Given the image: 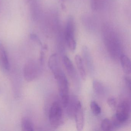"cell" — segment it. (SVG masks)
Here are the masks:
<instances>
[{
	"label": "cell",
	"instance_id": "cell-1",
	"mask_svg": "<svg viewBox=\"0 0 131 131\" xmlns=\"http://www.w3.org/2000/svg\"><path fill=\"white\" fill-rule=\"evenodd\" d=\"M130 112V105L128 102L124 101L121 103L117 107L116 113L111 121L113 126H118L126 122L129 118Z\"/></svg>",
	"mask_w": 131,
	"mask_h": 131
},
{
	"label": "cell",
	"instance_id": "cell-2",
	"mask_svg": "<svg viewBox=\"0 0 131 131\" xmlns=\"http://www.w3.org/2000/svg\"><path fill=\"white\" fill-rule=\"evenodd\" d=\"M57 80L59 93L61 97L63 106L66 108L69 99V83L67 78L62 71L56 78Z\"/></svg>",
	"mask_w": 131,
	"mask_h": 131
},
{
	"label": "cell",
	"instance_id": "cell-3",
	"mask_svg": "<svg viewBox=\"0 0 131 131\" xmlns=\"http://www.w3.org/2000/svg\"><path fill=\"white\" fill-rule=\"evenodd\" d=\"M62 109L59 103L55 102L52 103L49 111V118L50 125L57 128L62 122Z\"/></svg>",
	"mask_w": 131,
	"mask_h": 131
},
{
	"label": "cell",
	"instance_id": "cell-4",
	"mask_svg": "<svg viewBox=\"0 0 131 131\" xmlns=\"http://www.w3.org/2000/svg\"><path fill=\"white\" fill-rule=\"evenodd\" d=\"M75 24L72 17H70L66 26L65 37L67 46L69 49L74 51L76 47V42L75 39Z\"/></svg>",
	"mask_w": 131,
	"mask_h": 131
},
{
	"label": "cell",
	"instance_id": "cell-5",
	"mask_svg": "<svg viewBox=\"0 0 131 131\" xmlns=\"http://www.w3.org/2000/svg\"><path fill=\"white\" fill-rule=\"evenodd\" d=\"M39 66L36 61L30 60L28 61L24 67V75L27 82L36 79L40 73Z\"/></svg>",
	"mask_w": 131,
	"mask_h": 131
},
{
	"label": "cell",
	"instance_id": "cell-6",
	"mask_svg": "<svg viewBox=\"0 0 131 131\" xmlns=\"http://www.w3.org/2000/svg\"><path fill=\"white\" fill-rule=\"evenodd\" d=\"M75 123L78 131H82L84 125V114L82 104L78 101L75 112Z\"/></svg>",
	"mask_w": 131,
	"mask_h": 131
},
{
	"label": "cell",
	"instance_id": "cell-7",
	"mask_svg": "<svg viewBox=\"0 0 131 131\" xmlns=\"http://www.w3.org/2000/svg\"><path fill=\"white\" fill-rule=\"evenodd\" d=\"M48 65L56 79L60 73L62 71L60 68L58 57L56 53H54L50 56L49 59Z\"/></svg>",
	"mask_w": 131,
	"mask_h": 131
},
{
	"label": "cell",
	"instance_id": "cell-8",
	"mask_svg": "<svg viewBox=\"0 0 131 131\" xmlns=\"http://www.w3.org/2000/svg\"><path fill=\"white\" fill-rule=\"evenodd\" d=\"M0 66L4 70H9L10 63L7 53L2 43L0 42Z\"/></svg>",
	"mask_w": 131,
	"mask_h": 131
},
{
	"label": "cell",
	"instance_id": "cell-9",
	"mask_svg": "<svg viewBox=\"0 0 131 131\" xmlns=\"http://www.w3.org/2000/svg\"><path fill=\"white\" fill-rule=\"evenodd\" d=\"M75 62L81 78L83 80H85L86 77V72L82 60L79 55H77L75 56Z\"/></svg>",
	"mask_w": 131,
	"mask_h": 131
},
{
	"label": "cell",
	"instance_id": "cell-10",
	"mask_svg": "<svg viewBox=\"0 0 131 131\" xmlns=\"http://www.w3.org/2000/svg\"><path fill=\"white\" fill-rule=\"evenodd\" d=\"M120 62L123 70L126 75H129L131 72V63L130 59L125 55L120 57Z\"/></svg>",
	"mask_w": 131,
	"mask_h": 131
},
{
	"label": "cell",
	"instance_id": "cell-11",
	"mask_svg": "<svg viewBox=\"0 0 131 131\" xmlns=\"http://www.w3.org/2000/svg\"><path fill=\"white\" fill-rule=\"evenodd\" d=\"M63 64L69 75L73 76L75 74V69L72 61L67 56H64L63 59Z\"/></svg>",
	"mask_w": 131,
	"mask_h": 131
},
{
	"label": "cell",
	"instance_id": "cell-12",
	"mask_svg": "<svg viewBox=\"0 0 131 131\" xmlns=\"http://www.w3.org/2000/svg\"><path fill=\"white\" fill-rule=\"evenodd\" d=\"M22 130L24 131H34V126L31 119L27 117L23 118L21 121Z\"/></svg>",
	"mask_w": 131,
	"mask_h": 131
},
{
	"label": "cell",
	"instance_id": "cell-13",
	"mask_svg": "<svg viewBox=\"0 0 131 131\" xmlns=\"http://www.w3.org/2000/svg\"><path fill=\"white\" fill-rule=\"evenodd\" d=\"M113 127L112 121L108 118L105 119L101 123V128L103 131H110L112 130Z\"/></svg>",
	"mask_w": 131,
	"mask_h": 131
},
{
	"label": "cell",
	"instance_id": "cell-14",
	"mask_svg": "<svg viewBox=\"0 0 131 131\" xmlns=\"http://www.w3.org/2000/svg\"><path fill=\"white\" fill-rule=\"evenodd\" d=\"M93 88L95 92L98 95L102 94L103 92V87L101 83L97 80L93 82Z\"/></svg>",
	"mask_w": 131,
	"mask_h": 131
},
{
	"label": "cell",
	"instance_id": "cell-15",
	"mask_svg": "<svg viewBox=\"0 0 131 131\" xmlns=\"http://www.w3.org/2000/svg\"><path fill=\"white\" fill-rule=\"evenodd\" d=\"M90 108L93 114L99 115L101 113V108L98 103L95 101H92L90 103Z\"/></svg>",
	"mask_w": 131,
	"mask_h": 131
},
{
	"label": "cell",
	"instance_id": "cell-16",
	"mask_svg": "<svg viewBox=\"0 0 131 131\" xmlns=\"http://www.w3.org/2000/svg\"><path fill=\"white\" fill-rule=\"evenodd\" d=\"M107 103L109 106L112 108H114L116 106V100L115 98L110 97L107 100Z\"/></svg>",
	"mask_w": 131,
	"mask_h": 131
},
{
	"label": "cell",
	"instance_id": "cell-17",
	"mask_svg": "<svg viewBox=\"0 0 131 131\" xmlns=\"http://www.w3.org/2000/svg\"><path fill=\"white\" fill-rule=\"evenodd\" d=\"M92 9L94 10L97 9L98 6V0H90Z\"/></svg>",
	"mask_w": 131,
	"mask_h": 131
},
{
	"label": "cell",
	"instance_id": "cell-18",
	"mask_svg": "<svg viewBox=\"0 0 131 131\" xmlns=\"http://www.w3.org/2000/svg\"><path fill=\"white\" fill-rule=\"evenodd\" d=\"M125 80L126 82L128 87L129 88V89H131V80L129 77H126L125 78Z\"/></svg>",
	"mask_w": 131,
	"mask_h": 131
}]
</instances>
